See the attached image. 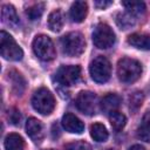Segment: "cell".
<instances>
[{
  "label": "cell",
  "mask_w": 150,
  "mask_h": 150,
  "mask_svg": "<svg viewBox=\"0 0 150 150\" xmlns=\"http://www.w3.org/2000/svg\"><path fill=\"white\" fill-rule=\"evenodd\" d=\"M137 137L144 142L150 143V112H146L137 129Z\"/></svg>",
  "instance_id": "obj_18"
},
{
  "label": "cell",
  "mask_w": 150,
  "mask_h": 150,
  "mask_svg": "<svg viewBox=\"0 0 150 150\" xmlns=\"http://www.w3.org/2000/svg\"><path fill=\"white\" fill-rule=\"evenodd\" d=\"M76 108L86 115H94L97 111V96L91 91H81L76 97Z\"/></svg>",
  "instance_id": "obj_9"
},
{
  "label": "cell",
  "mask_w": 150,
  "mask_h": 150,
  "mask_svg": "<svg viewBox=\"0 0 150 150\" xmlns=\"http://www.w3.org/2000/svg\"><path fill=\"white\" fill-rule=\"evenodd\" d=\"M142 74V66L137 60L123 57L117 64V75L120 81L124 83H132L139 79Z\"/></svg>",
  "instance_id": "obj_1"
},
{
  "label": "cell",
  "mask_w": 150,
  "mask_h": 150,
  "mask_svg": "<svg viewBox=\"0 0 150 150\" xmlns=\"http://www.w3.org/2000/svg\"><path fill=\"white\" fill-rule=\"evenodd\" d=\"M136 20L135 16L128 12H123V13H117L116 14V23L121 29H128L131 28L135 25Z\"/></svg>",
  "instance_id": "obj_19"
},
{
  "label": "cell",
  "mask_w": 150,
  "mask_h": 150,
  "mask_svg": "<svg viewBox=\"0 0 150 150\" xmlns=\"http://www.w3.org/2000/svg\"><path fill=\"white\" fill-rule=\"evenodd\" d=\"M129 150H145V149H144L142 145H139V144H135V145H132Z\"/></svg>",
  "instance_id": "obj_29"
},
{
  "label": "cell",
  "mask_w": 150,
  "mask_h": 150,
  "mask_svg": "<svg viewBox=\"0 0 150 150\" xmlns=\"http://www.w3.org/2000/svg\"><path fill=\"white\" fill-rule=\"evenodd\" d=\"M109 120H110V124H111L112 129H115L116 131L122 130V129L124 128L125 123H127L125 116H124L122 112H118V111L112 112V114L109 116Z\"/></svg>",
  "instance_id": "obj_22"
},
{
  "label": "cell",
  "mask_w": 150,
  "mask_h": 150,
  "mask_svg": "<svg viewBox=\"0 0 150 150\" xmlns=\"http://www.w3.org/2000/svg\"><path fill=\"white\" fill-rule=\"evenodd\" d=\"M9 77L12 80V84H13V90L15 91L16 95H21L23 89H25V80L22 79V76L16 73V71H11Z\"/></svg>",
  "instance_id": "obj_23"
},
{
  "label": "cell",
  "mask_w": 150,
  "mask_h": 150,
  "mask_svg": "<svg viewBox=\"0 0 150 150\" xmlns=\"http://www.w3.org/2000/svg\"><path fill=\"white\" fill-rule=\"evenodd\" d=\"M90 135L96 142H105L109 136L105 127L101 123H94L90 127Z\"/></svg>",
  "instance_id": "obj_20"
},
{
  "label": "cell",
  "mask_w": 150,
  "mask_h": 150,
  "mask_svg": "<svg viewBox=\"0 0 150 150\" xmlns=\"http://www.w3.org/2000/svg\"><path fill=\"white\" fill-rule=\"evenodd\" d=\"M0 53L5 60L19 61L23 56L22 49L15 42V40L5 30L0 33Z\"/></svg>",
  "instance_id": "obj_3"
},
{
  "label": "cell",
  "mask_w": 150,
  "mask_h": 150,
  "mask_svg": "<svg viewBox=\"0 0 150 150\" xmlns=\"http://www.w3.org/2000/svg\"><path fill=\"white\" fill-rule=\"evenodd\" d=\"M128 42L132 47L138 49H143V50L150 49V35L148 34H139V33L131 34L128 38Z\"/></svg>",
  "instance_id": "obj_15"
},
{
  "label": "cell",
  "mask_w": 150,
  "mask_h": 150,
  "mask_svg": "<svg viewBox=\"0 0 150 150\" xmlns=\"http://www.w3.org/2000/svg\"><path fill=\"white\" fill-rule=\"evenodd\" d=\"M1 19H2V22L5 25H7L9 27H13V28L18 27L19 23H20L16 11L12 5H2V7H1Z\"/></svg>",
  "instance_id": "obj_13"
},
{
  "label": "cell",
  "mask_w": 150,
  "mask_h": 150,
  "mask_svg": "<svg viewBox=\"0 0 150 150\" xmlns=\"http://www.w3.org/2000/svg\"><path fill=\"white\" fill-rule=\"evenodd\" d=\"M120 104H121V97L118 95H116V94H108V95H105L102 98V101L100 103V108H101V110L105 115L110 116L112 112L117 111Z\"/></svg>",
  "instance_id": "obj_12"
},
{
  "label": "cell",
  "mask_w": 150,
  "mask_h": 150,
  "mask_svg": "<svg viewBox=\"0 0 150 150\" xmlns=\"http://www.w3.org/2000/svg\"><path fill=\"white\" fill-rule=\"evenodd\" d=\"M115 33L107 23H98L93 32V42L100 49H107L115 43Z\"/></svg>",
  "instance_id": "obj_7"
},
{
  "label": "cell",
  "mask_w": 150,
  "mask_h": 150,
  "mask_svg": "<svg viewBox=\"0 0 150 150\" xmlns=\"http://www.w3.org/2000/svg\"><path fill=\"white\" fill-rule=\"evenodd\" d=\"M8 120H9V122L12 123V124H14V125H16V124H19L20 123V121H21V115H20V112L16 110V109H11L9 111H8Z\"/></svg>",
  "instance_id": "obj_27"
},
{
  "label": "cell",
  "mask_w": 150,
  "mask_h": 150,
  "mask_svg": "<svg viewBox=\"0 0 150 150\" xmlns=\"http://www.w3.org/2000/svg\"><path fill=\"white\" fill-rule=\"evenodd\" d=\"M32 47H33L34 54L42 61H50L56 55L54 43L50 40V38L47 35L41 34L35 36V39L33 40Z\"/></svg>",
  "instance_id": "obj_5"
},
{
  "label": "cell",
  "mask_w": 150,
  "mask_h": 150,
  "mask_svg": "<svg viewBox=\"0 0 150 150\" xmlns=\"http://www.w3.org/2000/svg\"><path fill=\"white\" fill-rule=\"evenodd\" d=\"M55 77L62 86H74L81 79V68L79 66H61L57 69Z\"/></svg>",
  "instance_id": "obj_8"
},
{
  "label": "cell",
  "mask_w": 150,
  "mask_h": 150,
  "mask_svg": "<svg viewBox=\"0 0 150 150\" xmlns=\"http://www.w3.org/2000/svg\"><path fill=\"white\" fill-rule=\"evenodd\" d=\"M122 5L125 7L127 12L135 15L143 14L145 11V4L142 1H123Z\"/></svg>",
  "instance_id": "obj_21"
},
{
  "label": "cell",
  "mask_w": 150,
  "mask_h": 150,
  "mask_svg": "<svg viewBox=\"0 0 150 150\" xmlns=\"http://www.w3.org/2000/svg\"><path fill=\"white\" fill-rule=\"evenodd\" d=\"M32 105L38 112L42 115H49L55 108V98L48 89L40 88L32 97Z\"/></svg>",
  "instance_id": "obj_4"
},
{
  "label": "cell",
  "mask_w": 150,
  "mask_h": 150,
  "mask_svg": "<svg viewBox=\"0 0 150 150\" xmlns=\"http://www.w3.org/2000/svg\"><path fill=\"white\" fill-rule=\"evenodd\" d=\"M129 102H130V109L131 110H137L141 105H142V102H143V94L137 91V93H134L130 98H129Z\"/></svg>",
  "instance_id": "obj_25"
},
{
  "label": "cell",
  "mask_w": 150,
  "mask_h": 150,
  "mask_svg": "<svg viewBox=\"0 0 150 150\" xmlns=\"http://www.w3.org/2000/svg\"><path fill=\"white\" fill-rule=\"evenodd\" d=\"M62 125L66 129V131L71 134H81L84 130V125L81 122L80 118H77L75 115L68 112L63 115L62 117Z\"/></svg>",
  "instance_id": "obj_11"
},
{
  "label": "cell",
  "mask_w": 150,
  "mask_h": 150,
  "mask_svg": "<svg viewBox=\"0 0 150 150\" xmlns=\"http://www.w3.org/2000/svg\"><path fill=\"white\" fill-rule=\"evenodd\" d=\"M43 9H45V4L38 2V4H34L33 6L28 7L27 11H26V14H27L29 20L35 21V20H39L41 18V15L43 13Z\"/></svg>",
  "instance_id": "obj_24"
},
{
  "label": "cell",
  "mask_w": 150,
  "mask_h": 150,
  "mask_svg": "<svg viewBox=\"0 0 150 150\" xmlns=\"http://www.w3.org/2000/svg\"><path fill=\"white\" fill-rule=\"evenodd\" d=\"M87 12H88V5L86 1H75L70 7L69 15L71 21L82 22L87 16Z\"/></svg>",
  "instance_id": "obj_14"
},
{
  "label": "cell",
  "mask_w": 150,
  "mask_h": 150,
  "mask_svg": "<svg viewBox=\"0 0 150 150\" xmlns=\"http://www.w3.org/2000/svg\"><path fill=\"white\" fill-rule=\"evenodd\" d=\"M5 149L6 150H23L25 143L20 135L18 134H9L5 138Z\"/></svg>",
  "instance_id": "obj_16"
},
{
  "label": "cell",
  "mask_w": 150,
  "mask_h": 150,
  "mask_svg": "<svg viewBox=\"0 0 150 150\" xmlns=\"http://www.w3.org/2000/svg\"><path fill=\"white\" fill-rule=\"evenodd\" d=\"M66 150H91V146L84 141H75L67 144Z\"/></svg>",
  "instance_id": "obj_26"
},
{
  "label": "cell",
  "mask_w": 150,
  "mask_h": 150,
  "mask_svg": "<svg viewBox=\"0 0 150 150\" xmlns=\"http://www.w3.org/2000/svg\"><path fill=\"white\" fill-rule=\"evenodd\" d=\"M94 5L97 7V8H101V9H103V8H105V7H108V6H110L111 5V1H104V0H97V1H95L94 2Z\"/></svg>",
  "instance_id": "obj_28"
},
{
  "label": "cell",
  "mask_w": 150,
  "mask_h": 150,
  "mask_svg": "<svg viewBox=\"0 0 150 150\" xmlns=\"http://www.w3.org/2000/svg\"><path fill=\"white\" fill-rule=\"evenodd\" d=\"M63 14L60 9L53 11L48 16V27L53 32H60L63 27Z\"/></svg>",
  "instance_id": "obj_17"
},
{
  "label": "cell",
  "mask_w": 150,
  "mask_h": 150,
  "mask_svg": "<svg viewBox=\"0 0 150 150\" xmlns=\"http://www.w3.org/2000/svg\"><path fill=\"white\" fill-rule=\"evenodd\" d=\"M26 132L34 143H41V141L43 139L42 123L39 120L34 118V117H30V118L27 120V122H26Z\"/></svg>",
  "instance_id": "obj_10"
},
{
  "label": "cell",
  "mask_w": 150,
  "mask_h": 150,
  "mask_svg": "<svg viewBox=\"0 0 150 150\" xmlns=\"http://www.w3.org/2000/svg\"><path fill=\"white\" fill-rule=\"evenodd\" d=\"M89 73L95 82L104 83L110 79V74H111L110 62L104 56H97L91 61L89 66Z\"/></svg>",
  "instance_id": "obj_6"
},
{
  "label": "cell",
  "mask_w": 150,
  "mask_h": 150,
  "mask_svg": "<svg viewBox=\"0 0 150 150\" xmlns=\"http://www.w3.org/2000/svg\"><path fill=\"white\" fill-rule=\"evenodd\" d=\"M61 48L63 54L68 56H79L84 52L86 41L81 33L70 32L61 38Z\"/></svg>",
  "instance_id": "obj_2"
}]
</instances>
